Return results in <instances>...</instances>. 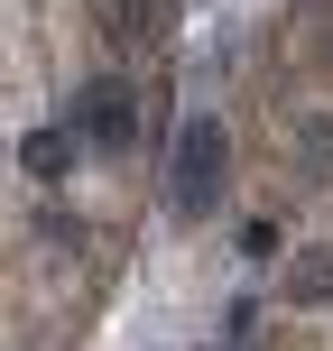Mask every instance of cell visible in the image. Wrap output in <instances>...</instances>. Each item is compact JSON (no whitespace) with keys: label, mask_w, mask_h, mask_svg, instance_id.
Instances as JSON below:
<instances>
[{"label":"cell","mask_w":333,"mask_h":351,"mask_svg":"<svg viewBox=\"0 0 333 351\" xmlns=\"http://www.w3.org/2000/svg\"><path fill=\"white\" fill-rule=\"evenodd\" d=\"M222 158H231L222 121H185V130H176V167H167L176 213H213V194H222Z\"/></svg>","instance_id":"obj_1"},{"label":"cell","mask_w":333,"mask_h":351,"mask_svg":"<svg viewBox=\"0 0 333 351\" xmlns=\"http://www.w3.org/2000/svg\"><path fill=\"white\" fill-rule=\"evenodd\" d=\"M278 296H287V305H324V296H333V250H297Z\"/></svg>","instance_id":"obj_3"},{"label":"cell","mask_w":333,"mask_h":351,"mask_svg":"<svg viewBox=\"0 0 333 351\" xmlns=\"http://www.w3.org/2000/svg\"><path fill=\"white\" fill-rule=\"evenodd\" d=\"M84 130H93L102 148H130V139H139V102H130V84H111V74L84 84Z\"/></svg>","instance_id":"obj_2"},{"label":"cell","mask_w":333,"mask_h":351,"mask_svg":"<svg viewBox=\"0 0 333 351\" xmlns=\"http://www.w3.org/2000/svg\"><path fill=\"white\" fill-rule=\"evenodd\" d=\"M111 37H158V19H167V0H111Z\"/></svg>","instance_id":"obj_4"},{"label":"cell","mask_w":333,"mask_h":351,"mask_svg":"<svg viewBox=\"0 0 333 351\" xmlns=\"http://www.w3.org/2000/svg\"><path fill=\"white\" fill-rule=\"evenodd\" d=\"M297 158H306V167H315V176L333 167V121H306V130H297Z\"/></svg>","instance_id":"obj_6"},{"label":"cell","mask_w":333,"mask_h":351,"mask_svg":"<svg viewBox=\"0 0 333 351\" xmlns=\"http://www.w3.org/2000/svg\"><path fill=\"white\" fill-rule=\"evenodd\" d=\"M65 167H74V139H65V130H37V139H28V176H47V185H56Z\"/></svg>","instance_id":"obj_5"}]
</instances>
